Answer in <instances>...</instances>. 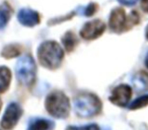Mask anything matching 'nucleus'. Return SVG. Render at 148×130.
I'll use <instances>...</instances> for the list:
<instances>
[{
	"instance_id": "nucleus-1",
	"label": "nucleus",
	"mask_w": 148,
	"mask_h": 130,
	"mask_svg": "<svg viewBox=\"0 0 148 130\" xmlns=\"http://www.w3.org/2000/svg\"><path fill=\"white\" fill-rule=\"evenodd\" d=\"M38 57L43 66L54 69L61 62L63 51L56 42H45L40 46Z\"/></svg>"
},
{
	"instance_id": "nucleus-2",
	"label": "nucleus",
	"mask_w": 148,
	"mask_h": 130,
	"mask_svg": "<svg viewBox=\"0 0 148 130\" xmlns=\"http://www.w3.org/2000/svg\"><path fill=\"white\" fill-rule=\"evenodd\" d=\"M138 23H139V15L136 11L132 12L131 17L127 19L126 12L123 8H115L112 10L110 15L109 25L112 31L116 33H121Z\"/></svg>"
},
{
	"instance_id": "nucleus-3",
	"label": "nucleus",
	"mask_w": 148,
	"mask_h": 130,
	"mask_svg": "<svg viewBox=\"0 0 148 130\" xmlns=\"http://www.w3.org/2000/svg\"><path fill=\"white\" fill-rule=\"evenodd\" d=\"M46 109L55 117H65L69 113V101L62 93L54 91L46 100Z\"/></svg>"
},
{
	"instance_id": "nucleus-4",
	"label": "nucleus",
	"mask_w": 148,
	"mask_h": 130,
	"mask_svg": "<svg viewBox=\"0 0 148 130\" xmlns=\"http://www.w3.org/2000/svg\"><path fill=\"white\" fill-rule=\"evenodd\" d=\"M17 79L25 85H32L36 77V65L31 56H25L18 60L15 67Z\"/></svg>"
},
{
	"instance_id": "nucleus-5",
	"label": "nucleus",
	"mask_w": 148,
	"mask_h": 130,
	"mask_svg": "<svg viewBox=\"0 0 148 130\" xmlns=\"http://www.w3.org/2000/svg\"><path fill=\"white\" fill-rule=\"evenodd\" d=\"M23 113V108L17 103H10L7 106L4 114H3L0 126L4 130H12L17 125L19 119L21 118Z\"/></svg>"
},
{
	"instance_id": "nucleus-6",
	"label": "nucleus",
	"mask_w": 148,
	"mask_h": 130,
	"mask_svg": "<svg viewBox=\"0 0 148 130\" xmlns=\"http://www.w3.org/2000/svg\"><path fill=\"white\" fill-rule=\"evenodd\" d=\"M106 25L101 21L95 19V21H89L85 23L80 32V36L85 40H92L99 37L105 32Z\"/></svg>"
},
{
	"instance_id": "nucleus-7",
	"label": "nucleus",
	"mask_w": 148,
	"mask_h": 130,
	"mask_svg": "<svg viewBox=\"0 0 148 130\" xmlns=\"http://www.w3.org/2000/svg\"><path fill=\"white\" fill-rule=\"evenodd\" d=\"M131 96H132L131 87L126 85H122L114 89L110 100H111L112 103H114L115 105L125 106V105H127L129 100L131 99Z\"/></svg>"
},
{
	"instance_id": "nucleus-8",
	"label": "nucleus",
	"mask_w": 148,
	"mask_h": 130,
	"mask_svg": "<svg viewBox=\"0 0 148 130\" xmlns=\"http://www.w3.org/2000/svg\"><path fill=\"white\" fill-rule=\"evenodd\" d=\"M17 19L23 25L34 27L40 23V15L35 10H32L29 8H23L18 12Z\"/></svg>"
},
{
	"instance_id": "nucleus-9",
	"label": "nucleus",
	"mask_w": 148,
	"mask_h": 130,
	"mask_svg": "<svg viewBox=\"0 0 148 130\" xmlns=\"http://www.w3.org/2000/svg\"><path fill=\"white\" fill-rule=\"evenodd\" d=\"M12 74L8 67L0 66V94H4L9 89Z\"/></svg>"
},
{
	"instance_id": "nucleus-10",
	"label": "nucleus",
	"mask_w": 148,
	"mask_h": 130,
	"mask_svg": "<svg viewBox=\"0 0 148 130\" xmlns=\"http://www.w3.org/2000/svg\"><path fill=\"white\" fill-rule=\"evenodd\" d=\"M23 52V46L16 43L8 44L1 51V57L5 59H12V58L18 57Z\"/></svg>"
},
{
	"instance_id": "nucleus-11",
	"label": "nucleus",
	"mask_w": 148,
	"mask_h": 130,
	"mask_svg": "<svg viewBox=\"0 0 148 130\" xmlns=\"http://www.w3.org/2000/svg\"><path fill=\"white\" fill-rule=\"evenodd\" d=\"M12 9L7 2H3L0 4V29L4 28L8 23L11 17Z\"/></svg>"
},
{
	"instance_id": "nucleus-12",
	"label": "nucleus",
	"mask_w": 148,
	"mask_h": 130,
	"mask_svg": "<svg viewBox=\"0 0 148 130\" xmlns=\"http://www.w3.org/2000/svg\"><path fill=\"white\" fill-rule=\"evenodd\" d=\"M51 127V124L47 120H37L31 123L27 130H48Z\"/></svg>"
},
{
	"instance_id": "nucleus-13",
	"label": "nucleus",
	"mask_w": 148,
	"mask_h": 130,
	"mask_svg": "<svg viewBox=\"0 0 148 130\" xmlns=\"http://www.w3.org/2000/svg\"><path fill=\"white\" fill-rule=\"evenodd\" d=\"M63 42H64V44H65L66 49L71 51V50L74 48V46L76 45L77 39L72 33H68V34H66L65 37L63 38Z\"/></svg>"
},
{
	"instance_id": "nucleus-14",
	"label": "nucleus",
	"mask_w": 148,
	"mask_h": 130,
	"mask_svg": "<svg viewBox=\"0 0 148 130\" xmlns=\"http://www.w3.org/2000/svg\"><path fill=\"white\" fill-rule=\"evenodd\" d=\"M148 104V96H145V97L139 98L138 100H136L133 104H132L131 109L135 110V109H139L141 107H145Z\"/></svg>"
},
{
	"instance_id": "nucleus-15",
	"label": "nucleus",
	"mask_w": 148,
	"mask_h": 130,
	"mask_svg": "<svg viewBox=\"0 0 148 130\" xmlns=\"http://www.w3.org/2000/svg\"><path fill=\"white\" fill-rule=\"evenodd\" d=\"M97 5L95 4V3H90L88 6L85 7V11H84L85 15L89 17V15L93 14V13L97 11Z\"/></svg>"
},
{
	"instance_id": "nucleus-16",
	"label": "nucleus",
	"mask_w": 148,
	"mask_h": 130,
	"mask_svg": "<svg viewBox=\"0 0 148 130\" xmlns=\"http://www.w3.org/2000/svg\"><path fill=\"white\" fill-rule=\"evenodd\" d=\"M118 1L125 5H133L137 2V0H118Z\"/></svg>"
},
{
	"instance_id": "nucleus-17",
	"label": "nucleus",
	"mask_w": 148,
	"mask_h": 130,
	"mask_svg": "<svg viewBox=\"0 0 148 130\" xmlns=\"http://www.w3.org/2000/svg\"><path fill=\"white\" fill-rule=\"evenodd\" d=\"M141 7L145 12H148V0H141Z\"/></svg>"
},
{
	"instance_id": "nucleus-18",
	"label": "nucleus",
	"mask_w": 148,
	"mask_h": 130,
	"mask_svg": "<svg viewBox=\"0 0 148 130\" xmlns=\"http://www.w3.org/2000/svg\"><path fill=\"white\" fill-rule=\"evenodd\" d=\"M1 108H2V101L0 99V111H1Z\"/></svg>"
},
{
	"instance_id": "nucleus-19",
	"label": "nucleus",
	"mask_w": 148,
	"mask_h": 130,
	"mask_svg": "<svg viewBox=\"0 0 148 130\" xmlns=\"http://www.w3.org/2000/svg\"><path fill=\"white\" fill-rule=\"evenodd\" d=\"M146 36H147V39H148V27H147V30H146Z\"/></svg>"
},
{
	"instance_id": "nucleus-20",
	"label": "nucleus",
	"mask_w": 148,
	"mask_h": 130,
	"mask_svg": "<svg viewBox=\"0 0 148 130\" xmlns=\"http://www.w3.org/2000/svg\"><path fill=\"white\" fill-rule=\"evenodd\" d=\"M146 65H147V67H148V57H147V59H146Z\"/></svg>"
},
{
	"instance_id": "nucleus-21",
	"label": "nucleus",
	"mask_w": 148,
	"mask_h": 130,
	"mask_svg": "<svg viewBox=\"0 0 148 130\" xmlns=\"http://www.w3.org/2000/svg\"><path fill=\"white\" fill-rule=\"evenodd\" d=\"M0 130H1V129H0Z\"/></svg>"
}]
</instances>
